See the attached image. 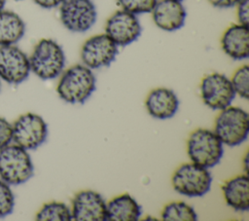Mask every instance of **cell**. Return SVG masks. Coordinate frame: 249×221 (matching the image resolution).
<instances>
[{"instance_id": "1", "label": "cell", "mask_w": 249, "mask_h": 221, "mask_svg": "<svg viewBox=\"0 0 249 221\" xmlns=\"http://www.w3.org/2000/svg\"><path fill=\"white\" fill-rule=\"evenodd\" d=\"M95 82L90 68L84 64H75L62 73L56 92L68 103H84L94 92Z\"/></svg>"}, {"instance_id": "2", "label": "cell", "mask_w": 249, "mask_h": 221, "mask_svg": "<svg viewBox=\"0 0 249 221\" xmlns=\"http://www.w3.org/2000/svg\"><path fill=\"white\" fill-rule=\"evenodd\" d=\"M30 70L40 79L50 80L59 76L65 65V55L53 39H41L29 56Z\"/></svg>"}, {"instance_id": "3", "label": "cell", "mask_w": 249, "mask_h": 221, "mask_svg": "<svg viewBox=\"0 0 249 221\" xmlns=\"http://www.w3.org/2000/svg\"><path fill=\"white\" fill-rule=\"evenodd\" d=\"M34 174V166L27 150L17 144L0 149V178L9 185L25 183Z\"/></svg>"}, {"instance_id": "4", "label": "cell", "mask_w": 249, "mask_h": 221, "mask_svg": "<svg viewBox=\"0 0 249 221\" xmlns=\"http://www.w3.org/2000/svg\"><path fill=\"white\" fill-rule=\"evenodd\" d=\"M187 151L192 163L206 168L216 166L224 153L223 143L215 131L205 129H198L191 133Z\"/></svg>"}, {"instance_id": "5", "label": "cell", "mask_w": 249, "mask_h": 221, "mask_svg": "<svg viewBox=\"0 0 249 221\" xmlns=\"http://www.w3.org/2000/svg\"><path fill=\"white\" fill-rule=\"evenodd\" d=\"M214 131L227 146L241 144L246 140L249 132L248 113L239 107L228 106L218 115Z\"/></svg>"}, {"instance_id": "6", "label": "cell", "mask_w": 249, "mask_h": 221, "mask_svg": "<svg viewBox=\"0 0 249 221\" xmlns=\"http://www.w3.org/2000/svg\"><path fill=\"white\" fill-rule=\"evenodd\" d=\"M172 186L176 192L187 197H201L209 192L212 177L208 168L195 163L181 165L173 173Z\"/></svg>"}, {"instance_id": "7", "label": "cell", "mask_w": 249, "mask_h": 221, "mask_svg": "<svg viewBox=\"0 0 249 221\" xmlns=\"http://www.w3.org/2000/svg\"><path fill=\"white\" fill-rule=\"evenodd\" d=\"M47 136L48 126L37 114H22L12 125V140L25 150L38 148L46 141Z\"/></svg>"}, {"instance_id": "8", "label": "cell", "mask_w": 249, "mask_h": 221, "mask_svg": "<svg viewBox=\"0 0 249 221\" xmlns=\"http://www.w3.org/2000/svg\"><path fill=\"white\" fill-rule=\"evenodd\" d=\"M60 20L72 32H86L96 21L97 13L91 0H63L59 5Z\"/></svg>"}, {"instance_id": "9", "label": "cell", "mask_w": 249, "mask_h": 221, "mask_svg": "<svg viewBox=\"0 0 249 221\" xmlns=\"http://www.w3.org/2000/svg\"><path fill=\"white\" fill-rule=\"evenodd\" d=\"M201 98L213 110H223L231 105L235 96L231 80L220 73L206 75L200 84Z\"/></svg>"}, {"instance_id": "10", "label": "cell", "mask_w": 249, "mask_h": 221, "mask_svg": "<svg viewBox=\"0 0 249 221\" xmlns=\"http://www.w3.org/2000/svg\"><path fill=\"white\" fill-rule=\"evenodd\" d=\"M29 57L15 45L0 46V79L8 84L18 85L30 73Z\"/></svg>"}, {"instance_id": "11", "label": "cell", "mask_w": 249, "mask_h": 221, "mask_svg": "<svg viewBox=\"0 0 249 221\" xmlns=\"http://www.w3.org/2000/svg\"><path fill=\"white\" fill-rule=\"evenodd\" d=\"M117 55L118 46L105 33L89 38L81 49V59L90 69L110 65Z\"/></svg>"}, {"instance_id": "12", "label": "cell", "mask_w": 249, "mask_h": 221, "mask_svg": "<svg viewBox=\"0 0 249 221\" xmlns=\"http://www.w3.org/2000/svg\"><path fill=\"white\" fill-rule=\"evenodd\" d=\"M141 24L136 15L124 10L115 12L106 21L105 34L119 47H124L141 34Z\"/></svg>"}, {"instance_id": "13", "label": "cell", "mask_w": 249, "mask_h": 221, "mask_svg": "<svg viewBox=\"0 0 249 221\" xmlns=\"http://www.w3.org/2000/svg\"><path fill=\"white\" fill-rule=\"evenodd\" d=\"M71 214L76 221H106V203L97 192L81 191L72 201Z\"/></svg>"}, {"instance_id": "14", "label": "cell", "mask_w": 249, "mask_h": 221, "mask_svg": "<svg viewBox=\"0 0 249 221\" xmlns=\"http://www.w3.org/2000/svg\"><path fill=\"white\" fill-rule=\"evenodd\" d=\"M151 13L155 24L164 31L180 29L187 18L186 9L178 0H158Z\"/></svg>"}, {"instance_id": "15", "label": "cell", "mask_w": 249, "mask_h": 221, "mask_svg": "<svg viewBox=\"0 0 249 221\" xmlns=\"http://www.w3.org/2000/svg\"><path fill=\"white\" fill-rule=\"evenodd\" d=\"M221 46L224 53L235 60L246 59L249 55V29L248 26L231 24L226 29Z\"/></svg>"}, {"instance_id": "16", "label": "cell", "mask_w": 249, "mask_h": 221, "mask_svg": "<svg viewBox=\"0 0 249 221\" xmlns=\"http://www.w3.org/2000/svg\"><path fill=\"white\" fill-rule=\"evenodd\" d=\"M145 105L152 117L163 120L175 115L179 108V99L173 91L166 88H158L150 92Z\"/></svg>"}, {"instance_id": "17", "label": "cell", "mask_w": 249, "mask_h": 221, "mask_svg": "<svg viewBox=\"0 0 249 221\" xmlns=\"http://www.w3.org/2000/svg\"><path fill=\"white\" fill-rule=\"evenodd\" d=\"M222 191L229 206L237 211L249 209V179L247 174L228 180L222 186Z\"/></svg>"}, {"instance_id": "18", "label": "cell", "mask_w": 249, "mask_h": 221, "mask_svg": "<svg viewBox=\"0 0 249 221\" xmlns=\"http://www.w3.org/2000/svg\"><path fill=\"white\" fill-rule=\"evenodd\" d=\"M141 206L128 194L120 195L106 203V221H137Z\"/></svg>"}, {"instance_id": "19", "label": "cell", "mask_w": 249, "mask_h": 221, "mask_svg": "<svg viewBox=\"0 0 249 221\" xmlns=\"http://www.w3.org/2000/svg\"><path fill=\"white\" fill-rule=\"evenodd\" d=\"M25 33L22 18L12 11H0V46L15 45Z\"/></svg>"}, {"instance_id": "20", "label": "cell", "mask_w": 249, "mask_h": 221, "mask_svg": "<svg viewBox=\"0 0 249 221\" xmlns=\"http://www.w3.org/2000/svg\"><path fill=\"white\" fill-rule=\"evenodd\" d=\"M35 219L38 221H70L72 220V214L65 203L51 202L41 207Z\"/></svg>"}, {"instance_id": "21", "label": "cell", "mask_w": 249, "mask_h": 221, "mask_svg": "<svg viewBox=\"0 0 249 221\" xmlns=\"http://www.w3.org/2000/svg\"><path fill=\"white\" fill-rule=\"evenodd\" d=\"M164 221H195L197 215L195 209L184 202H172L166 204L161 212Z\"/></svg>"}, {"instance_id": "22", "label": "cell", "mask_w": 249, "mask_h": 221, "mask_svg": "<svg viewBox=\"0 0 249 221\" xmlns=\"http://www.w3.org/2000/svg\"><path fill=\"white\" fill-rule=\"evenodd\" d=\"M232 88L240 97H249V66L247 64L239 67L232 75L231 80Z\"/></svg>"}, {"instance_id": "23", "label": "cell", "mask_w": 249, "mask_h": 221, "mask_svg": "<svg viewBox=\"0 0 249 221\" xmlns=\"http://www.w3.org/2000/svg\"><path fill=\"white\" fill-rule=\"evenodd\" d=\"M158 0H118L122 10L134 15L151 13Z\"/></svg>"}, {"instance_id": "24", "label": "cell", "mask_w": 249, "mask_h": 221, "mask_svg": "<svg viewBox=\"0 0 249 221\" xmlns=\"http://www.w3.org/2000/svg\"><path fill=\"white\" fill-rule=\"evenodd\" d=\"M15 197L10 185L0 179V219L8 216L14 210Z\"/></svg>"}, {"instance_id": "25", "label": "cell", "mask_w": 249, "mask_h": 221, "mask_svg": "<svg viewBox=\"0 0 249 221\" xmlns=\"http://www.w3.org/2000/svg\"><path fill=\"white\" fill-rule=\"evenodd\" d=\"M12 141V125L4 118L0 117V149L10 144Z\"/></svg>"}, {"instance_id": "26", "label": "cell", "mask_w": 249, "mask_h": 221, "mask_svg": "<svg viewBox=\"0 0 249 221\" xmlns=\"http://www.w3.org/2000/svg\"><path fill=\"white\" fill-rule=\"evenodd\" d=\"M236 7H237L236 14H237L238 22L242 25L248 26V21H249V17H248L249 0H241L240 2L237 3Z\"/></svg>"}, {"instance_id": "27", "label": "cell", "mask_w": 249, "mask_h": 221, "mask_svg": "<svg viewBox=\"0 0 249 221\" xmlns=\"http://www.w3.org/2000/svg\"><path fill=\"white\" fill-rule=\"evenodd\" d=\"M207 1L216 8L225 9V8H231L233 6H236L237 3L240 2L241 0H207Z\"/></svg>"}, {"instance_id": "28", "label": "cell", "mask_w": 249, "mask_h": 221, "mask_svg": "<svg viewBox=\"0 0 249 221\" xmlns=\"http://www.w3.org/2000/svg\"><path fill=\"white\" fill-rule=\"evenodd\" d=\"M63 0H34V2L44 8V9H53L59 6Z\"/></svg>"}, {"instance_id": "29", "label": "cell", "mask_w": 249, "mask_h": 221, "mask_svg": "<svg viewBox=\"0 0 249 221\" xmlns=\"http://www.w3.org/2000/svg\"><path fill=\"white\" fill-rule=\"evenodd\" d=\"M5 4H6V0H0V11L4 9Z\"/></svg>"}, {"instance_id": "30", "label": "cell", "mask_w": 249, "mask_h": 221, "mask_svg": "<svg viewBox=\"0 0 249 221\" xmlns=\"http://www.w3.org/2000/svg\"><path fill=\"white\" fill-rule=\"evenodd\" d=\"M0 90H1V82H0Z\"/></svg>"}, {"instance_id": "31", "label": "cell", "mask_w": 249, "mask_h": 221, "mask_svg": "<svg viewBox=\"0 0 249 221\" xmlns=\"http://www.w3.org/2000/svg\"><path fill=\"white\" fill-rule=\"evenodd\" d=\"M178 1H182V0H178Z\"/></svg>"}, {"instance_id": "32", "label": "cell", "mask_w": 249, "mask_h": 221, "mask_svg": "<svg viewBox=\"0 0 249 221\" xmlns=\"http://www.w3.org/2000/svg\"><path fill=\"white\" fill-rule=\"evenodd\" d=\"M17 1H18V0H17Z\"/></svg>"}]
</instances>
